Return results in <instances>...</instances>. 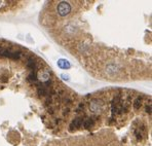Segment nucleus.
Segmentation results:
<instances>
[{
  "label": "nucleus",
  "mask_w": 152,
  "mask_h": 146,
  "mask_svg": "<svg viewBox=\"0 0 152 146\" xmlns=\"http://www.w3.org/2000/svg\"><path fill=\"white\" fill-rule=\"evenodd\" d=\"M22 57V53L20 51H12L10 49L0 47V58H8L11 60H20Z\"/></svg>",
  "instance_id": "1"
},
{
  "label": "nucleus",
  "mask_w": 152,
  "mask_h": 146,
  "mask_svg": "<svg viewBox=\"0 0 152 146\" xmlns=\"http://www.w3.org/2000/svg\"><path fill=\"white\" fill-rule=\"evenodd\" d=\"M71 5H70L68 2H60L58 4V7H57V11L58 14L61 16H66L71 12Z\"/></svg>",
  "instance_id": "2"
},
{
  "label": "nucleus",
  "mask_w": 152,
  "mask_h": 146,
  "mask_svg": "<svg viewBox=\"0 0 152 146\" xmlns=\"http://www.w3.org/2000/svg\"><path fill=\"white\" fill-rule=\"evenodd\" d=\"M103 102L99 99H95L89 103V109H91V112L93 113H99L103 110Z\"/></svg>",
  "instance_id": "3"
},
{
  "label": "nucleus",
  "mask_w": 152,
  "mask_h": 146,
  "mask_svg": "<svg viewBox=\"0 0 152 146\" xmlns=\"http://www.w3.org/2000/svg\"><path fill=\"white\" fill-rule=\"evenodd\" d=\"M38 78H39V80L42 81V82H44L46 85L51 84V81H49V72H46V71L39 72L37 79H38Z\"/></svg>",
  "instance_id": "4"
},
{
  "label": "nucleus",
  "mask_w": 152,
  "mask_h": 146,
  "mask_svg": "<svg viewBox=\"0 0 152 146\" xmlns=\"http://www.w3.org/2000/svg\"><path fill=\"white\" fill-rule=\"evenodd\" d=\"M81 126H82V120H81V118H75V120L71 122V125H70L69 131L70 132H73L74 130L79 129Z\"/></svg>",
  "instance_id": "5"
},
{
  "label": "nucleus",
  "mask_w": 152,
  "mask_h": 146,
  "mask_svg": "<svg viewBox=\"0 0 152 146\" xmlns=\"http://www.w3.org/2000/svg\"><path fill=\"white\" fill-rule=\"evenodd\" d=\"M58 66H59L61 69H69V68L71 67V64H70V62L67 61V60L60 59L59 61H58Z\"/></svg>",
  "instance_id": "6"
},
{
  "label": "nucleus",
  "mask_w": 152,
  "mask_h": 146,
  "mask_svg": "<svg viewBox=\"0 0 152 146\" xmlns=\"http://www.w3.org/2000/svg\"><path fill=\"white\" fill-rule=\"evenodd\" d=\"M26 66H27V68H29L30 70H32V72H33L34 70H36V68H37V63L34 61V60L32 59V58H30V59L28 60V62H27Z\"/></svg>",
  "instance_id": "7"
},
{
  "label": "nucleus",
  "mask_w": 152,
  "mask_h": 146,
  "mask_svg": "<svg viewBox=\"0 0 152 146\" xmlns=\"http://www.w3.org/2000/svg\"><path fill=\"white\" fill-rule=\"evenodd\" d=\"M82 124L85 129H91L93 128V126L95 125V120H93V118H86V120H83Z\"/></svg>",
  "instance_id": "8"
},
{
  "label": "nucleus",
  "mask_w": 152,
  "mask_h": 146,
  "mask_svg": "<svg viewBox=\"0 0 152 146\" xmlns=\"http://www.w3.org/2000/svg\"><path fill=\"white\" fill-rule=\"evenodd\" d=\"M37 93L40 97H45V96L49 95V89L46 87H39L37 89Z\"/></svg>",
  "instance_id": "9"
},
{
  "label": "nucleus",
  "mask_w": 152,
  "mask_h": 146,
  "mask_svg": "<svg viewBox=\"0 0 152 146\" xmlns=\"http://www.w3.org/2000/svg\"><path fill=\"white\" fill-rule=\"evenodd\" d=\"M142 102H143V100H142V98H140V97H138L136 100H135V102H134V108H135V110L140 109V107L142 106Z\"/></svg>",
  "instance_id": "10"
},
{
  "label": "nucleus",
  "mask_w": 152,
  "mask_h": 146,
  "mask_svg": "<svg viewBox=\"0 0 152 146\" xmlns=\"http://www.w3.org/2000/svg\"><path fill=\"white\" fill-rule=\"evenodd\" d=\"M27 80L30 81V82H32V83H36L37 76H36V74H35V72H31L30 74L28 75V77H27Z\"/></svg>",
  "instance_id": "11"
},
{
  "label": "nucleus",
  "mask_w": 152,
  "mask_h": 146,
  "mask_svg": "<svg viewBox=\"0 0 152 146\" xmlns=\"http://www.w3.org/2000/svg\"><path fill=\"white\" fill-rule=\"evenodd\" d=\"M0 81L3 82V83H5V82H7V81H8V75L6 74L5 72L2 73V74H0Z\"/></svg>",
  "instance_id": "12"
},
{
  "label": "nucleus",
  "mask_w": 152,
  "mask_h": 146,
  "mask_svg": "<svg viewBox=\"0 0 152 146\" xmlns=\"http://www.w3.org/2000/svg\"><path fill=\"white\" fill-rule=\"evenodd\" d=\"M145 111H146L147 113H149V114H150V113H151V105L147 106V107L145 108Z\"/></svg>",
  "instance_id": "13"
},
{
  "label": "nucleus",
  "mask_w": 152,
  "mask_h": 146,
  "mask_svg": "<svg viewBox=\"0 0 152 146\" xmlns=\"http://www.w3.org/2000/svg\"><path fill=\"white\" fill-rule=\"evenodd\" d=\"M68 113H69V108H65V109H64L63 110V114H64V115H67V114Z\"/></svg>",
  "instance_id": "14"
},
{
  "label": "nucleus",
  "mask_w": 152,
  "mask_h": 146,
  "mask_svg": "<svg viewBox=\"0 0 152 146\" xmlns=\"http://www.w3.org/2000/svg\"><path fill=\"white\" fill-rule=\"evenodd\" d=\"M61 77L65 80H69V76L68 75H65V74H61Z\"/></svg>",
  "instance_id": "15"
},
{
  "label": "nucleus",
  "mask_w": 152,
  "mask_h": 146,
  "mask_svg": "<svg viewBox=\"0 0 152 146\" xmlns=\"http://www.w3.org/2000/svg\"><path fill=\"white\" fill-rule=\"evenodd\" d=\"M0 3H1V2H0Z\"/></svg>",
  "instance_id": "16"
}]
</instances>
